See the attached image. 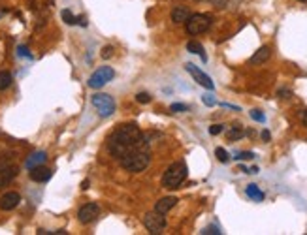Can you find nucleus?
Masks as SVG:
<instances>
[{
	"label": "nucleus",
	"instance_id": "obj_1",
	"mask_svg": "<svg viewBox=\"0 0 307 235\" xmlns=\"http://www.w3.org/2000/svg\"><path fill=\"white\" fill-rule=\"evenodd\" d=\"M144 143V134L138 128V124H121L113 134L108 137V151L113 158L119 160L123 154L130 149H134L136 145Z\"/></svg>",
	"mask_w": 307,
	"mask_h": 235
},
{
	"label": "nucleus",
	"instance_id": "obj_2",
	"mask_svg": "<svg viewBox=\"0 0 307 235\" xmlns=\"http://www.w3.org/2000/svg\"><path fill=\"white\" fill-rule=\"evenodd\" d=\"M119 162L121 166H123V169H127L130 173H140V171H144L151 164V151H149L147 143L144 141L140 143V145H136L134 149L125 152L119 158Z\"/></svg>",
	"mask_w": 307,
	"mask_h": 235
},
{
	"label": "nucleus",
	"instance_id": "obj_3",
	"mask_svg": "<svg viewBox=\"0 0 307 235\" xmlns=\"http://www.w3.org/2000/svg\"><path fill=\"white\" fill-rule=\"evenodd\" d=\"M185 179H187V164L185 162H175L166 169V173L162 177V186L168 188V190H175L185 183Z\"/></svg>",
	"mask_w": 307,
	"mask_h": 235
},
{
	"label": "nucleus",
	"instance_id": "obj_4",
	"mask_svg": "<svg viewBox=\"0 0 307 235\" xmlns=\"http://www.w3.org/2000/svg\"><path fill=\"white\" fill-rule=\"evenodd\" d=\"M211 21L213 19H211V15H207V13H194V15H190L185 21V28H187V32L190 36H198V34L209 30Z\"/></svg>",
	"mask_w": 307,
	"mask_h": 235
},
{
	"label": "nucleus",
	"instance_id": "obj_5",
	"mask_svg": "<svg viewBox=\"0 0 307 235\" xmlns=\"http://www.w3.org/2000/svg\"><path fill=\"white\" fill-rule=\"evenodd\" d=\"M91 104H93L94 110L98 111L100 117H110V115H113V111H115V100L111 98L110 94H106V93L93 94Z\"/></svg>",
	"mask_w": 307,
	"mask_h": 235
},
{
	"label": "nucleus",
	"instance_id": "obj_6",
	"mask_svg": "<svg viewBox=\"0 0 307 235\" xmlns=\"http://www.w3.org/2000/svg\"><path fill=\"white\" fill-rule=\"evenodd\" d=\"M115 77V70L110 66H100L93 76L89 77V87L91 89H102L104 85H108Z\"/></svg>",
	"mask_w": 307,
	"mask_h": 235
},
{
	"label": "nucleus",
	"instance_id": "obj_7",
	"mask_svg": "<svg viewBox=\"0 0 307 235\" xmlns=\"http://www.w3.org/2000/svg\"><path fill=\"white\" fill-rule=\"evenodd\" d=\"M144 226L149 230V234H162V230L166 228V219H164V215L153 211V213H147L144 217Z\"/></svg>",
	"mask_w": 307,
	"mask_h": 235
},
{
	"label": "nucleus",
	"instance_id": "obj_8",
	"mask_svg": "<svg viewBox=\"0 0 307 235\" xmlns=\"http://www.w3.org/2000/svg\"><path fill=\"white\" fill-rule=\"evenodd\" d=\"M98 217H100V207L96 203H87V205H83L81 209L77 211V220L81 224H91Z\"/></svg>",
	"mask_w": 307,
	"mask_h": 235
},
{
	"label": "nucleus",
	"instance_id": "obj_9",
	"mask_svg": "<svg viewBox=\"0 0 307 235\" xmlns=\"http://www.w3.org/2000/svg\"><path fill=\"white\" fill-rule=\"evenodd\" d=\"M185 70H187L190 76L194 77V81H196L198 85H202V87H205L207 91H213L215 89V83L211 81V77L207 76V74H204L200 68H196L194 64H185Z\"/></svg>",
	"mask_w": 307,
	"mask_h": 235
},
{
	"label": "nucleus",
	"instance_id": "obj_10",
	"mask_svg": "<svg viewBox=\"0 0 307 235\" xmlns=\"http://www.w3.org/2000/svg\"><path fill=\"white\" fill-rule=\"evenodd\" d=\"M19 169L15 166H0V188H4V186H8L15 177H17Z\"/></svg>",
	"mask_w": 307,
	"mask_h": 235
},
{
	"label": "nucleus",
	"instance_id": "obj_11",
	"mask_svg": "<svg viewBox=\"0 0 307 235\" xmlns=\"http://www.w3.org/2000/svg\"><path fill=\"white\" fill-rule=\"evenodd\" d=\"M21 202V196L17 192H6L0 198V209L2 211H11L15 209Z\"/></svg>",
	"mask_w": 307,
	"mask_h": 235
},
{
	"label": "nucleus",
	"instance_id": "obj_12",
	"mask_svg": "<svg viewBox=\"0 0 307 235\" xmlns=\"http://www.w3.org/2000/svg\"><path fill=\"white\" fill-rule=\"evenodd\" d=\"M53 175V171L49 168H45V166H36V168L30 169V179L36 181V183H45V181H49Z\"/></svg>",
	"mask_w": 307,
	"mask_h": 235
},
{
	"label": "nucleus",
	"instance_id": "obj_13",
	"mask_svg": "<svg viewBox=\"0 0 307 235\" xmlns=\"http://www.w3.org/2000/svg\"><path fill=\"white\" fill-rule=\"evenodd\" d=\"M270 57H272V49H270L268 45H262V47H260V49L256 51L255 55H253V57L249 59V64H251V66H258V64H264V62H266L268 59H270Z\"/></svg>",
	"mask_w": 307,
	"mask_h": 235
},
{
	"label": "nucleus",
	"instance_id": "obj_14",
	"mask_svg": "<svg viewBox=\"0 0 307 235\" xmlns=\"http://www.w3.org/2000/svg\"><path fill=\"white\" fill-rule=\"evenodd\" d=\"M175 203H177V198H175V196H166V198H160L158 202L154 203V211L160 213V215H166L171 207H175Z\"/></svg>",
	"mask_w": 307,
	"mask_h": 235
},
{
	"label": "nucleus",
	"instance_id": "obj_15",
	"mask_svg": "<svg viewBox=\"0 0 307 235\" xmlns=\"http://www.w3.org/2000/svg\"><path fill=\"white\" fill-rule=\"evenodd\" d=\"M45 160H47V154L43 151H36L32 152L28 158L25 160V168L26 169H32L36 168V166H42V164H45Z\"/></svg>",
	"mask_w": 307,
	"mask_h": 235
},
{
	"label": "nucleus",
	"instance_id": "obj_16",
	"mask_svg": "<svg viewBox=\"0 0 307 235\" xmlns=\"http://www.w3.org/2000/svg\"><path fill=\"white\" fill-rule=\"evenodd\" d=\"M188 17H190V11H188V8H185V6H175V8L171 9V21H173L175 25L185 23Z\"/></svg>",
	"mask_w": 307,
	"mask_h": 235
},
{
	"label": "nucleus",
	"instance_id": "obj_17",
	"mask_svg": "<svg viewBox=\"0 0 307 235\" xmlns=\"http://www.w3.org/2000/svg\"><path fill=\"white\" fill-rule=\"evenodd\" d=\"M187 49H188V53H192V55H198V57L204 60V62H207V55H205L204 45H202L200 42H194V40H190V42L187 43Z\"/></svg>",
	"mask_w": 307,
	"mask_h": 235
},
{
	"label": "nucleus",
	"instance_id": "obj_18",
	"mask_svg": "<svg viewBox=\"0 0 307 235\" xmlns=\"http://www.w3.org/2000/svg\"><path fill=\"white\" fill-rule=\"evenodd\" d=\"M243 135H245V132H243L241 124H232L230 128H228V132H226V139H228V141H238Z\"/></svg>",
	"mask_w": 307,
	"mask_h": 235
},
{
	"label": "nucleus",
	"instance_id": "obj_19",
	"mask_svg": "<svg viewBox=\"0 0 307 235\" xmlns=\"http://www.w3.org/2000/svg\"><path fill=\"white\" fill-rule=\"evenodd\" d=\"M245 192H247V196L253 202H262V200H264V192H262L256 185H249Z\"/></svg>",
	"mask_w": 307,
	"mask_h": 235
},
{
	"label": "nucleus",
	"instance_id": "obj_20",
	"mask_svg": "<svg viewBox=\"0 0 307 235\" xmlns=\"http://www.w3.org/2000/svg\"><path fill=\"white\" fill-rule=\"evenodd\" d=\"M11 81H13V77H11V74L9 72H0V91H6L9 85H11Z\"/></svg>",
	"mask_w": 307,
	"mask_h": 235
},
{
	"label": "nucleus",
	"instance_id": "obj_21",
	"mask_svg": "<svg viewBox=\"0 0 307 235\" xmlns=\"http://www.w3.org/2000/svg\"><path fill=\"white\" fill-rule=\"evenodd\" d=\"M60 17L64 19V23L66 25H77V17L70 11V9H62V13H60Z\"/></svg>",
	"mask_w": 307,
	"mask_h": 235
},
{
	"label": "nucleus",
	"instance_id": "obj_22",
	"mask_svg": "<svg viewBox=\"0 0 307 235\" xmlns=\"http://www.w3.org/2000/svg\"><path fill=\"white\" fill-rule=\"evenodd\" d=\"M215 156H217V160H219V162H222V164H226V162L230 160V154L224 151L222 147H217V149H215Z\"/></svg>",
	"mask_w": 307,
	"mask_h": 235
},
{
	"label": "nucleus",
	"instance_id": "obj_23",
	"mask_svg": "<svg viewBox=\"0 0 307 235\" xmlns=\"http://www.w3.org/2000/svg\"><path fill=\"white\" fill-rule=\"evenodd\" d=\"M251 118H253V120H256V122H266L264 113H262L260 110H253V111H251Z\"/></svg>",
	"mask_w": 307,
	"mask_h": 235
},
{
	"label": "nucleus",
	"instance_id": "obj_24",
	"mask_svg": "<svg viewBox=\"0 0 307 235\" xmlns=\"http://www.w3.org/2000/svg\"><path fill=\"white\" fill-rule=\"evenodd\" d=\"M234 158H236V160H253V158H255V152H249V151L238 152Z\"/></svg>",
	"mask_w": 307,
	"mask_h": 235
},
{
	"label": "nucleus",
	"instance_id": "obj_25",
	"mask_svg": "<svg viewBox=\"0 0 307 235\" xmlns=\"http://www.w3.org/2000/svg\"><path fill=\"white\" fill-rule=\"evenodd\" d=\"M170 110L173 111V113H183V111L188 110V106H187V104H171Z\"/></svg>",
	"mask_w": 307,
	"mask_h": 235
},
{
	"label": "nucleus",
	"instance_id": "obj_26",
	"mask_svg": "<svg viewBox=\"0 0 307 235\" xmlns=\"http://www.w3.org/2000/svg\"><path fill=\"white\" fill-rule=\"evenodd\" d=\"M136 102L138 104H149V102H151V94H147V93L136 94Z\"/></svg>",
	"mask_w": 307,
	"mask_h": 235
},
{
	"label": "nucleus",
	"instance_id": "obj_27",
	"mask_svg": "<svg viewBox=\"0 0 307 235\" xmlns=\"http://www.w3.org/2000/svg\"><path fill=\"white\" fill-rule=\"evenodd\" d=\"M204 235H221L222 232L219 230V228H215V226H207L204 228V232H202Z\"/></svg>",
	"mask_w": 307,
	"mask_h": 235
},
{
	"label": "nucleus",
	"instance_id": "obj_28",
	"mask_svg": "<svg viewBox=\"0 0 307 235\" xmlns=\"http://www.w3.org/2000/svg\"><path fill=\"white\" fill-rule=\"evenodd\" d=\"M224 130V126L222 124H213V126H209V134L211 135H219Z\"/></svg>",
	"mask_w": 307,
	"mask_h": 235
},
{
	"label": "nucleus",
	"instance_id": "obj_29",
	"mask_svg": "<svg viewBox=\"0 0 307 235\" xmlns=\"http://www.w3.org/2000/svg\"><path fill=\"white\" fill-rule=\"evenodd\" d=\"M17 55H19V57H26V59H32V55L28 53V49H26L25 45H19V47H17Z\"/></svg>",
	"mask_w": 307,
	"mask_h": 235
},
{
	"label": "nucleus",
	"instance_id": "obj_30",
	"mask_svg": "<svg viewBox=\"0 0 307 235\" xmlns=\"http://www.w3.org/2000/svg\"><path fill=\"white\" fill-rule=\"evenodd\" d=\"M202 100H204V104L205 106H209V108H211V106H217V100H215L211 94H205V96H202Z\"/></svg>",
	"mask_w": 307,
	"mask_h": 235
},
{
	"label": "nucleus",
	"instance_id": "obj_31",
	"mask_svg": "<svg viewBox=\"0 0 307 235\" xmlns=\"http://www.w3.org/2000/svg\"><path fill=\"white\" fill-rule=\"evenodd\" d=\"M113 57V47L111 45H106L102 49V59H111Z\"/></svg>",
	"mask_w": 307,
	"mask_h": 235
},
{
	"label": "nucleus",
	"instance_id": "obj_32",
	"mask_svg": "<svg viewBox=\"0 0 307 235\" xmlns=\"http://www.w3.org/2000/svg\"><path fill=\"white\" fill-rule=\"evenodd\" d=\"M277 96H279V98H290L292 93H290L289 89H279V91H277Z\"/></svg>",
	"mask_w": 307,
	"mask_h": 235
},
{
	"label": "nucleus",
	"instance_id": "obj_33",
	"mask_svg": "<svg viewBox=\"0 0 307 235\" xmlns=\"http://www.w3.org/2000/svg\"><path fill=\"white\" fill-rule=\"evenodd\" d=\"M226 2H228V0H211V4L217 6V8H224V6H226Z\"/></svg>",
	"mask_w": 307,
	"mask_h": 235
},
{
	"label": "nucleus",
	"instance_id": "obj_34",
	"mask_svg": "<svg viewBox=\"0 0 307 235\" xmlns=\"http://www.w3.org/2000/svg\"><path fill=\"white\" fill-rule=\"evenodd\" d=\"M270 137H272V134H270L268 130H264V132H262V139H264V141H270Z\"/></svg>",
	"mask_w": 307,
	"mask_h": 235
},
{
	"label": "nucleus",
	"instance_id": "obj_35",
	"mask_svg": "<svg viewBox=\"0 0 307 235\" xmlns=\"http://www.w3.org/2000/svg\"><path fill=\"white\" fill-rule=\"evenodd\" d=\"M302 120H304V124L307 126V110L304 111V115H302Z\"/></svg>",
	"mask_w": 307,
	"mask_h": 235
},
{
	"label": "nucleus",
	"instance_id": "obj_36",
	"mask_svg": "<svg viewBox=\"0 0 307 235\" xmlns=\"http://www.w3.org/2000/svg\"><path fill=\"white\" fill-rule=\"evenodd\" d=\"M300 2H307V0H300Z\"/></svg>",
	"mask_w": 307,
	"mask_h": 235
},
{
	"label": "nucleus",
	"instance_id": "obj_37",
	"mask_svg": "<svg viewBox=\"0 0 307 235\" xmlns=\"http://www.w3.org/2000/svg\"><path fill=\"white\" fill-rule=\"evenodd\" d=\"M198 2H202V0H198Z\"/></svg>",
	"mask_w": 307,
	"mask_h": 235
}]
</instances>
